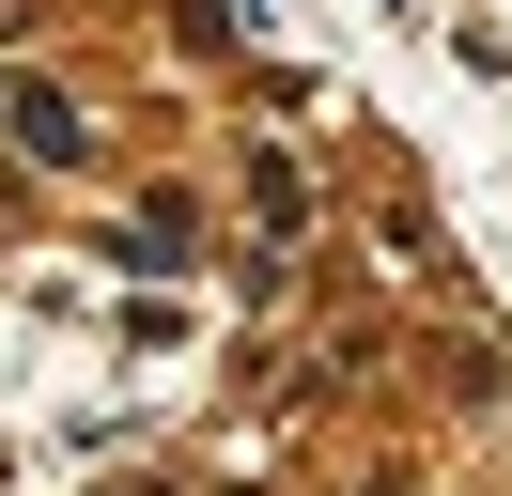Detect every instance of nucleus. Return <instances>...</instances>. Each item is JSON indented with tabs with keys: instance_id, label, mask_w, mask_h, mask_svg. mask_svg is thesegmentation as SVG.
<instances>
[{
	"instance_id": "f257e3e1",
	"label": "nucleus",
	"mask_w": 512,
	"mask_h": 496,
	"mask_svg": "<svg viewBox=\"0 0 512 496\" xmlns=\"http://www.w3.org/2000/svg\"><path fill=\"white\" fill-rule=\"evenodd\" d=\"M16 140H32V155H78V140H94V124H78L63 93H16Z\"/></svg>"
}]
</instances>
